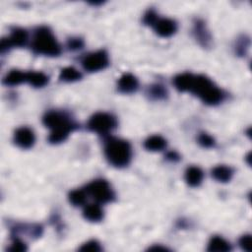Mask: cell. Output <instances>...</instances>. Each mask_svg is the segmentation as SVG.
<instances>
[{
	"instance_id": "6da1fadb",
	"label": "cell",
	"mask_w": 252,
	"mask_h": 252,
	"mask_svg": "<svg viewBox=\"0 0 252 252\" xmlns=\"http://www.w3.org/2000/svg\"><path fill=\"white\" fill-rule=\"evenodd\" d=\"M43 122L47 128L51 130L48 140L52 144H58L66 140L70 132L77 127V124L72 121L66 113L56 110H51L46 113Z\"/></svg>"
},
{
	"instance_id": "7a4b0ae2",
	"label": "cell",
	"mask_w": 252,
	"mask_h": 252,
	"mask_svg": "<svg viewBox=\"0 0 252 252\" xmlns=\"http://www.w3.org/2000/svg\"><path fill=\"white\" fill-rule=\"evenodd\" d=\"M105 155L110 165L116 168H124L131 161L132 150L127 141L110 138L106 142Z\"/></svg>"
},
{
	"instance_id": "3957f363",
	"label": "cell",
	"mask_w": 252,
	"mask_h": 252,
	"mask_svg": "<svg viewBox=\"0 0 252 252\" xmlns=\"http://www.w3.org/2000/svg\"><path fill=\"white\" fill-rule=\"evenodd\" d=\"M32 48L35 53L47 56H57L61 53L59 44L52 32L47 27H40L35 31Z\"/></svg>"
},
{
	"instance_id": "277c9868",
	"label": "cell",
	"mask_w": 252,
	"mask_h": 252,
	"mask_svg": "<svg viewBox=\"0 0 252 252\" xmlns=\"http://www.w3.org/2000/svg\"><path fill=\"white\" fill-rule=\"evenodd\" d=\"M198 96L203 103L209 106H215L224 100V94L214 83L204 75L195 76L191 91Z\"/></svg>"
},
{
	"instance_id": "5b68a950",
	"label": "cell",
	"mask_w": 252,
	"mask_h": 252,
	"mask_svg": "<svg viewBox=\"0 0 252 252\" xmlns=\"http://www.w3.org/2000/svg\"><path fill=\"white\" fill-rule=\"evenodd\" d=\"M116 125L117 121L113 115L107 112H98L90 118L88 128L99 134H108L116 127Z\"/></svg>"
},
{
	"instance_id": "8992f818",
	"label": "cell",
	"mask_w": 252,
	"mask_h": 252,
	"mask_svg": "<svg viewBox=\"0 0 252 252\" xmlns=\"http://www.w3.org/2000/svg\"><path fill=\"white\" fill-rule=\"evenodd\" d=\"M87 193L99 203H109L113 200L114 193L110 183L105 179H96L87 186Z\"/></svg>"
},
{
	"instance_id": "52a82bcc",
	"label": "cell",
	"mask_w": 252,
	"mask_h": 252,
	"mask_svg": "<svg viewBox=\"0 0 252 252\" xmlns=\"http://www.w3.org/2000/svg\"><path fill=\"white\" fill-rule=\"evenodd\" d=\"M109 65V55L105 50L92 52L82 60V66L88 72H97Z\"/></svg>"
},
{
	"instance_id": "ba28073f",
	"label": "cell",
	"mask_w": 252,
	"mask_h": 252,
	"mask_svg": "<svg viewBox=\"0 0 252 252\" xmlns=\"http://www.w3.org/2000/svg\"><path fill=\"white\" fill-rule=\"evenodd\" d=\"M36 137L34 131L29 127L18 128L14 133V142L22 149H30L34 146Z\"/></svg>"
},
{
	"instance_id": "9c48e42d",
	"label": "cell",
	"mask_w": 252,
	"mask_h": 252,
	"mask_svg": "<svg viewBox=\"0 0 252 252\" xmlns=\"http://www.w3.org/2000/svg\"><path fill=\"white\" fill-rule=\"evenodd\" d=\"M154 28L156 33L163 38L172 37L177 29L176 23L173 20L168 18L158 19L156 24L154 25Z\"/></svg>"
},
{
	"instance_id": "30bf717a",
	"label": "cell",
	"mask_w": 252,
	"mask_h": 252,
	"mask_svg": "<svg viewBox=\"0 0 252 252\" xmlns=\"http://www.w3.org/2000/svg\"><path fill=\"white\" fill-rule=\"evenodd\" d=\"M117 87L121 93L131 94L138 89V80L134 75L130 73H125L119 78Z\"/></svg>"
},
{
	"instance_id": "8fae6325",
	"label": "cell",
	"mask_w": 252,
	"mask_h": 252,
	"mask_svg": "<svg viewBox=\"0 0 252 252\" xmlns=\"http://www.w3.org/2000/svg\"><path fill=\"white\" fill-rule=\"evenodd\" d=\"M193 34H194V37H195L196 41H198V43L202 47H208L210 46V44H211V36L209 34V32H208L204 22L198 20L194 24Z\"/></svg>"
},
{
	"instance_id": "7c38bea8",
	"label": "cell",
	"mask_w": 252,
	"mask_h": 252,
	"mask_svg": "<svg viewBox=\"0 0 252 252\" xmlns=\"http://www.w3.org/2000/svg\"><path fill=\"white\" fill-rule=\"evenodd\" d=\"M195 76L191 73H182L173 79L174 87L179 92H190L194 83Z\"/></svg>"
},
{
	"instance_id": "4fadbf2b",
	"label": "cell",
	"mask_w": 252,
	"mask_h": 252,
	"mask_svg": "<svg viewBox=\"0 0 252 252\" xmlns=\"http://www.w3.org/2000/svg\"><path fill=\"white\" fill-rule=\"evenodd\" d=\"M84 218L90 222L97 223L104 218V211L98 204H90L85 207L83 211Z\"/></svg>"
},
{
	"instance_id": "5bb4252c",
	"label": "cell",
	"mask_w": 252,
	"mask_h": 252,
	"mask_svg": "<svg viewBox=\"0 0 252 252\" xmlns=\"http://www.w3.org/2000/svg\"><path fill=\"white\" fill-rule=\"evenodd\" d=\"M11 47H21L26 46L27 42H28V33L27 31L21 28H15L12 30V33L10 35V37L7 38Z\"/></svg>"
},
{
	"instance_id": "9a60e30c",
	"label": "cell",
	"mask_w": 252,
	"mask_h": 252,
	"mask_svg": "<svg viewBox=\"0 0 252 252\" xmlns=\"http://www.w3.org/2000/svg\"><path fill=\"white\" fill-rule=\"evenodd\" d=\"M203 172L198 167H190L185 172V180L189 186L196 187L203 180Z\"/></svg>"
},
{
	"instance_id": "2e32d148",
	"label": "cell",
	"mask_w": 252,
	"mask_h": 252,
	"mask_svg": "<svg viewBox=\"0 0 252 252\" xmlns=\"http://www.w3.org/2000/svg\"><path fill=\"white\" fill-rule=\"evenodd\" d=\"M144 147L148 151L160 152L167 147V141L160 135H154L145 140Z\"/></svg>"
},
{
	"instance_id": "e0dca14e",
	"label": "cell",
	"mask_w": 252,
	"mask_h": 252,
	"mask_svg": "<svg viewBox=\"0 0 252 252\" xmlns=\"http://www.w3.org/2000/svg\"><path fill=\"white\" fill-rule=\"evenodd\" d=\"M234 175V171L232 168L227 166H218L213 169L212 176L220 182H228L232 179Z\"/></svg>"
},
{
	"instance_id": "ac0fdd59",
	"label": "cell",
	"mask_w": 252,
	"mask_h": 252,
	"mask_svg": "<svg viewBox=\"0 0 252 252\" xmlns=\"http://www.w3.org/2000/svg\"><path fill=\"white\" fill-rule=\"evenodd\" d=\"M24 82H27V72L20 70H12L3 79V83L6 86H17Z\"/></svg>"
},
{
	"instance_id": "d6986e66",
	"label": "cell",
	"mask_w": 252,
	"mask_h": 252,
	"mask_svg": "<svg viewBox=\"0 0 252 252\" xmlns=\"http://www.w3.org/2000/svg\"><path fill=\"white\" fill-rule=\"evenodd\" d=\"M232 250L231 244L220 236H214L211 238L208 244V251H218V252H227Z\"/></svg>"
},
{
	"instance_id": "ffe728a7",
	"label": "cell",
	"mask_w": 252,
	"mask_h": 252,
	"mask_svg": "<svg viewBox=\"0 0 252 252\" xmlns=\"http://www.w3.org/2000/svg\"><path fill=\"white\" fill-rule=\"evenodd\" d=\"M27 82L36 88H42L48 83V77L43 72H27Z\"/></svg>"
},
{
	"instance_id": "44dd1931",
	"label": "cell",
	"mask_w": 252,
	"mask_h": 252,
	"mask_svg": "<svg viewBox=\"0 0 252 252\" xmlns=\"http://www.w3.org/2000/svg\"><path fill=\"white\" fill-rule=\"evenodd\" d=\"M82 77V74L75 69L74 67H65L60 71L59 79L64 82H75L80 80Z\"/></svg>"
},
{
	"instance_id": "7402d4cb",
	"label": "cell",
	"mask_w": 252,
	"mask_h": 252,
	"mask_svg": "<svg viewBox=\"0 0 252 252\" xmlns=\"http://www.w3.org/2000/svg\"><path fill=\"white\" fill-rule=\"evenodd\" d=\"M149 97L153 100H164L168 96V92L164 86L160 84H155L149 87L148 93Z\"/></svg>"
},
{
	"instance_id": "603a6c76",
	"label": "cell",
	"mask_w": 252,
	"mask_h": 252,
	"mask_svg": "<svg viewBox=\"0 0 252 252\" xmlns=\"http://www.w3.org/2000/svg\"><path fill=\"white\" fill-rule=\"evenodd\" d=\"M87 191L81 190V189H76L69 193V201L74 206H82L85 204L87 199Z\"/></svg>"
},
{
	"instance_id": "cb8c5ba5",
	"label": "cell",
	"mask_w": 252,
	"mask_h": 252,
	"mask_svg": "<svg viewBox=\"0 0 252 252\" xmlns=\"http://www.w3.org/2000/svg\"><path fill=\"white\" fill-rule=\"evenodd\" d=\"M198 142L204 148H212L215 146L216 143L215 139L207 133H201L198 137Z\"/></svg>"
},
{
	"instance_id": "d4e9b609",
	"label": "cell",
	"mask_w": 252,
	"mask_h": 252,
	"mask_svg": "<svg viewBox=\"0 0 252 252\" xmlns=\"http://www.w3.org/2000/svg\"><path fill=\"white\" fill-rule=\"evenodd\" d=\"M80 251H92V252H97V251H101L102 247L99 244V242H97L96 240H90L88 242H86L85 244H83L80 248Z\"/></svg>"
},
{
	"instance_id": "484cf974",
	"label": "cell",
	"mask_w": 252,
	"mask_h": 252,
	"mask_svg": "<svg viewBox=\"0 0 252 252\" xmlns=\"http://www.w3.org/2000/svg\"><path fill=\"white\" fill-rule=\"evenodd\" d=\"M159 19V17H158L157 13L154 11V10H149L147 11V13L144 15V18H143V22L146 24V25H149V26H153L156 24L157 20Z\"/></svg>"
},
{
	"instance_id": "4316f807",
	"label": "cell",
	"mask_w": 252,
	"mask_h": 252,
	"mask_svg": "<svg viewBox=\"0 0 252 252\" xmlns=\"http://www.w3.org/2000/svg\"><path fill=\"white\" fill-rule=\"evenodd\" d=\"M249 47V40L246 38H242L238 41L237 45H236V52L239 55H244L246 53V50Z\"/></svg>"
},
{
	"instance_id": "83f0119b",
	"label": "cell",
	"mask_w": 252,
	"mask_h": 252,
	"mask_svg": "<svg viewBox=\"0 0 252 252\" xmlns=\"http://www.w3.org/2000/svg\"><path fill=\"white\" fill-rule=\"evenodd\" d=\"M239 246L243 250L250 252L251 251V236L245 235V236H241V238L239 239Z\"/></svg>"
},
{
	"instance_id": "f1b7e54d",
	"label": "cell",
	"mask_w": 252,
	"mask_h": 252,
	"mask_svg": "<svg viewBox=\"0 0 252 252\" xmlns=\"http://www.w3.org/2000/svg\"><path fill=\"white\" fill-rule=\"evenodd\" d=\"M68 47L72 50H77V49H81L83 48L84 47V43L81 39L79 38H73V39H70L68 41V44H67Z\"/></svg>"
},
{
	"instance_id": "f546056e",
	"label": "cell",
	"mask_w": 252,
	"mask_h": 252,
	"mask_svg": "<svg viewBox=\"0 0 252 252\" xmlns=\"http://www.w3.org/2000/svg\"><path fill=\"white\" fill-rule=\"evenodd\" d=\"M26 249H27L26 244L19 239H15L12 242L11 247L9 248V250H11V251H25Z\"/></svg>"
},
{
	"instance_id": "4dcf8cb0",
	"label": "cell",
	"mask_w": 252,
	"mask_h": 252,
	"mask_svg": "<svg viewBox=\"0 0 252 252\" xmlns=\"http://www.w3.org/2000/svg\"><path fill=\"white\" fill-rule=\"evenodd\" d=\"M167 158L170 161H173V162L179 160V156H178V154L176 152H170V153H168Z\"/></svg>"
},
{
	"instance_id": "1f68e13d",
	"label": "cell",
	"mask_w": 252,
	"mask_h": 252,
	"mask_svg": "<svg viewBox=\"0 0 252 252\" xmlns=\"http://www.w3.org/2000/svg\"><path fill=\"white\" fill-rule=\"evenodd\" d=\"M149 250H152V251H167L168 248H166V247H161V246H154V247L150 248Z\"/></svg>"
}]
</instances>
